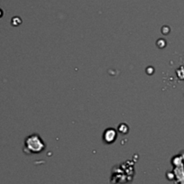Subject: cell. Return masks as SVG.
Segmentation results:
<instances>
[{
  "instance_id": "obj_1",
  "label": "cell",
  "mask_w": 184,
  "mask_h": 184,
  "mask_svg": "<svg viewBox=\"0 0 184 184\" xmlns=\"http://www.w3.org/2000/svg\"><path fill=\"white\" fill-rule=\"evenodd\" d=\"M26 144L27 148L29 149V151L32 152V153H39V152L43 151V141H42L38 136H37V138H36L35 144H33V136H30L26 140Z\"/></svg>"
}]
</instances>
